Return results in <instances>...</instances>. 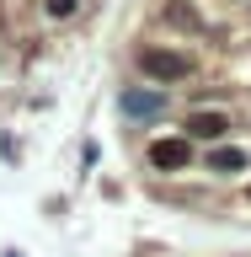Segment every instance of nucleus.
<instances>
[{
    "label": "nucleus",
    "instance_id": "obj_1",
    "mask_svg": "<svg viewBox=\"0 0 251 257\" xmlns=\"http://www.w3.org/2000/svg\"><path fill=\"white\" fill-rule=\"evenodd\" d=\"M139 70L155 80L160 91H166L171 80L198 75V59H192V54H182V48H139Z\"/></svg>",
    "mask_w": 251,
    "mask_h": 257
},
{
    "label": "nucleus",
    "instance_id": "obj_2",
    "mask_svg": "<svg viewBox=\"0 0 251 257\" xmlns=\"http://www.w3.org/2000/svg\"><path fill=\"white\" fill-rule=\"evenodd\" d=\"M118 107H123V118H160L166 112V91L160 86H128L123 96H118Z\"/></svg>",
    "mask_w": 251,
    "mask_h": 257
},
{
    "label": "nucleus",
    "instance_id": "obj_3",
    "mask_svg": "<svg viewBox=\"0 0 251 257\" xmlns=\"http://www.w3.org/2000/svg\"><path fill=\"white\" fill-rule=\"evenodd\" d=\"M187 161H192V140L187 134L150 145V166H155V172H187Z\"/></svg>",
    "mask_w": 251,
    "mask_h": 257
},
{
    "label": "nucleus",
    "instance_id": "obj_4",
    "mask_svg": "<svg viewBox=\"0 0 251 257\" xmlns=\"http://www.w3.org/2000/svg\"><path fill=\"white\" fill-rule=\"evenodd\" d=\"M203 161H208V172H214V177H235V172H246V166H251V156L240 150V145H214Z\"/></svg>",
    "mask_w": 251,
    "mask_h": 257
},
{
    "label": "nucleus",
    "instance_id": "obj_5",
    "mask_svg": "<svg viewBox=\"0 0 251 257\" xmlns=\"http://www.w3.org/2000/svg\"><path fill=\"white\" fill-rule=\"evenodd\" d=\"M224 134H230V118H224V112H192L187 118V140H224Z\"/></svg>",
    "mask_w": 251,
    "mask_h": 257
},
{
    "label": "nucleus",
    "instance_id": "obj_6",
    "mask_svg": "<svg viewBox=\"0 0 251 257\" xmlns=\"http://www.w3.org/2000/svg\"><path fill=\"white\" fill-rule=\"evenodd\" d=\"M160 16H166L171 27H182V32H203V16L192 11L187 0H166V6H160Z\"/></svg>",
    "mask_w": 251,
    "mask_h": 257
},
{
    "label": "nucleus",
    "instance_id": "obj_7",
    "mask_svg": "<svg viewBox=\"0 0 251 257\" xmlns=\"http://www.w3.org/2000/svg\"><path fill=\"white\" fill-rule=\"evenodd\" d=\"M43 11L54 16V22H70V16L80 11V0H43Z\"/></svg>",
    "mask_w": 251,
    "mask_h": 257
}]
</instances>
